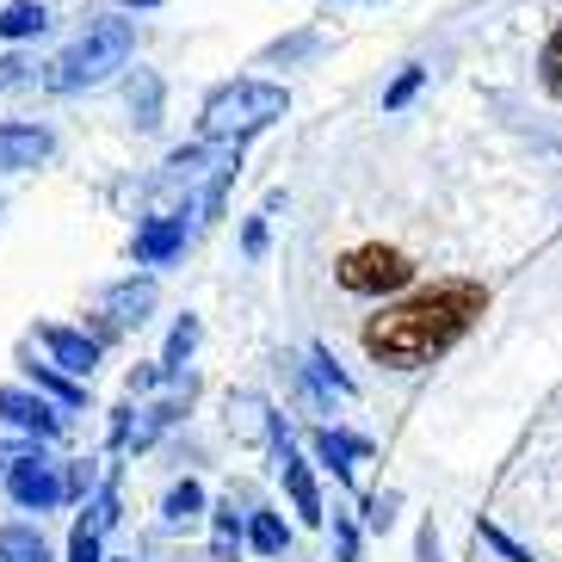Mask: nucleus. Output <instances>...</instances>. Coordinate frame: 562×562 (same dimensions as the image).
<instances>
[{
	"label": "nucleus",
	"mask_w": 562,
	"mask_h": 562,
	"mask_svg": "<svg viewBox=\"0 0 562 562\" xmlns=\"http://www.w3.org/2000/svg\"><path fill=\"white\" fill-rule=\"evenodd\" d=\"M488 310V291L470 279H451V284H432L420 297L396 303L364 322V352L390 371H420L432 364L439 352H451L463 334L476 328V315Z\"/></svg>",
	"instance_id": "obj_1"
},
{
	"label": "nucleus",
	"mask_w": 562,
	"mask_h": 562,
	"mask_svg": "<svg viewBox=\"0 0 562 562\" xmlns=\"http://www.w3.org/2000/svg\"><path fill=\"white\" fill-rule=\"evenodd\" d=\"M131 50H136V25H131V19H93V25H87V32L50 63L44 87H50V93L100 87V81H112V68L131 63Z\"/></svg>",
	"instance_id": "obj_2"
},
{
	"label": "nucleus",
	"mask_w": 562,
	"mask_h": 562,
	"mask_svg": "<svg viewBox=\"0 0 562 562\" xmlns=\"http://www.w3.org/2000/svg\"><path fill=\"white\" fill-rule=\"evenodd\" d=\"M284 105H291V93L272 87V81H223L211 100H204L199 131L211 136V143H248L266 124H279Z\"/></svg>",
	"instance_id": "obj_3"
},
{
	"label": "nucleus",
	"mask_w": 562,
	"mask_h": 562,
	"mask_svg": "<svg viewBox=\"0 0 562 562\" xmlns=\"http://www.w3.org/2000/svg\"><path fill=\"white\" fill-rule=\"evenodd\" d=\"M414 279V266L402 248H352L340 260V284L359 291V297H383V291H402Z\"/></svg>",
	"instance_id": "obj_4"
},
{
	"label": "nucleus",
	"mask_w": 562,
	"mask_h": 562,
	"mask_svg": "<svg viewBox=\"0 0 562 562\" xmlns=\"http://www.w3.org/2000/svg\"><path fill=\"white\" fill-rule=\"evenodd\" d=\"M7 495L25 513H50L68 501V470H56L44 451H32V458H19L13 470H7Z\"/></svg>",
	"instance_id": "obj_5"
},
{
	"label": "nucleus",
	"mask_w": 562,
	"mask_h": 562,
	"mask_svg": "<svg viewBox=\"0 0 562 562\" xmlns=\"http://www.w3.org/2000/svg\"><path fill=\"white\" fill-rule=\"evenodd\" d=\"M272 463H279V476H284V495H291V507L310 519V526H322V495H315V476H310V463H303V451L291 446V432L272 420Z\"/></svg>",
	"instance_id": "obj_6"
},
{
	"label": "nucleus",
	"mask_w": 562,
	"mask_h": 562,
	"mask_svg": "<svg viewBox=\"0 0 562 562\" xmlns=\"http://www.w3.org/2000/svg\"><path fill=\"white\" fill-rule=\"evenodd\" d=\"M0 420L19 432H37V439L63 432V414L44 402V390H19V383H0Z\"/></svg>",
	"instance_id": "obj_7"
},
{
	"label": "nucleus",
	"mask_w": 562,
	"mask_h": 562,
	"mask_svg": "<svg viewBox=\"0 0 562 562\" xmlns=\"http://www.w3.org/2000/svg\"><path fill=\"white\" fill-rule=\"evenodd\" d=\"M37 340H44L50 364H63L68 378H93V364H100V340H87L81 328H63V322H44Z\"/></svg>",
	"instance_id": "obj_8"
},
{
	"label": "nucleus",
	"mask_w": 562,
	"mask_h": 562,
	"mask_svg": "<svg viewBox=\"0 0 562 562\" xmlns=\"http://www.w3.org/2000/svg\"><path fill=\"white\" fill-rule=\"evenodd\" d=\"M56 155V136L44 124H0V167L7 173H25V167H44Z\"/></svg>",
	"instance_id": "obj_9"
},
{
	"label": "nucleus",
	"mask_w": 562,
	"mask_h": 562,
	"mask_svg": "<svg viewBox=\"0 0 562 562\" xmlns=\"http://www.w3.org/2000/svg\"><path fill=\"white\" fill-rule=\"evenodd\" d=\"M186 248V216H149L136 229V266H167Z\"/></svg>",
	"instance_id": "obj_10"
},
{
	"label": "nucleus",
	"mask_w": 562,
	"mask_h": 562,
	"mask_svg": "<svg viewBox=\"0 0 562 562\" xmlns=\"http://www.w3.org/2000/svg\"><path fill=\"white\" fill-rule=\"evenodd\" d=\"M149 310H155V279H131V284H112V291H105L112 328H143Z\"/></svg>",
	"instance_id": "obj_11"
},
{
	"label": "nucleus",
	"mask_w": 562,
	"mask_h": 562,
	"mask_svg": "<svg viewBox=\"0 0 562 562\" xmlns=\"http://www.w3.org/2000/svg\"><path fill=\"white\" fill-rule=\"evenodd\" d=\"M364 451H371V446H364V439H352V432H334V427L315 432V458L328 463L340 482H352V463H359Z\"/></svg>",
	"instance_id": "obj_12"
},
{
	"label": "nucleus",
	"mask_w": 562,
	"mask_h": 562,
	"mask_svg": "<svg viewBox=\"0 0 562 562\" xmlns=\"http://www.w3.org/2000/svg\"><path fill=\"white\" fill-rule=\"evenodd\" d=\"M44 25H50V7H44V0H13V7L0 13V37H7V44H25V37H37Z\"/></svg>",
	"instance_id": "obj_13"
},
{
	"label": "nucleus",
	"mask_w": 562,
	"mask_h": 562,
	"mask_svg": "<svg viewBox=\"0 0 562 562\" xmlns=\"http://www.w3.org/2000/svg\"><path fill=\"white\" fill-rule=\"evenodd\" d=\"M241 557V519H235V501L211 513V562H235Z\"/></svg>",
	"instance_id": "obj_14"
},
{
	"label": "nucleus",
	"mask_w": 562,
	"mask_h": 562,
	"mask_svg": "<svg viewBox=\"0 0 562 562\" xmlns=\"http://www.w3.org/2000/svg\"><path fill=\"white\" fill-rule=\"evenodd\" d=\"M199 513H204V488H199L192 476L167 488V501H161V519H167V526H192Z\"/></svg>",
	"instance_id": "obj_15"
},
{
	"label": "nucleus",
	"mask_w": 562,
	"mask_h": 562,
	"mask_svg": "<svg viewBox=\"0 0 562 562\" xmlns=\"http://www.w3.org/2000/svg\"><path fill=\"white\" fill-rule=\"evenodd\" d=\"M192 347H199V315H180V322H173V334H167V352H161V371H167V378H180V371H186Z\"/></svg>",
	"instance_id": "obj_16"
},
{
	"label": "nucleus",
	"mask_w": 562,
	"mask_h": 562,
	"mask_svg": "<svg viewBox=\"0 0 562 562\" xmlns=\"http://www.w3.org/2000/svg\"><path fill=\"white\" fill-rule=\"evenodd\" d=\"M131 112L143 131H155L161 124V81H155L149 68H136V81H131Z\"/></svg>",
	"instance_id": "obj_17"
},
{
	"label": "nucleus",
	"mask_w": 562,
	"mask_h": 562,
	"mask_svg": "<svg viewBox=\"0 0 562 562\" xmlns=\"http://www.w3.org/2000/svg\"><path fill=\"white\" fill-rule=\"evenodd\" d=\"M248 538H254V550H260V557H284V550H291V526H284L279 513H254Z\"/></svg>",
	"instance_id": "obj_18"
},
{
	"label": "nucleus",
	"mask_w": 562,
	"mask_h": 562,
	"mask_svg": "<svg viewBox=\"0 0 562 562\" xmlns=\"http://www.w3.org/2000/svg\"><path fill=\"white\" fill-rule=\"evenodd\" d=\"M32 383L44 390V396H56L63 408H81V383L68 378L63 364H32Z\"/></svg>",
	"instance_id": "obj_19"
},
{
	"label": "nucleus",
	"mask_w": 562,
	"mask_h": 562,
	"mask_svg": "<svg viewBox=\"0 0 562 562\" xmlns=\"http://www.w3.org/2000/svg\"><path fill=\"white\" fill-rule=\"evenodd\" d=\"M0 544H7V557H13V562H50V544H44L32 526H7Z\"/></svg>",
	"instance_id": "obj_20"
},
{
	"label": "nucleus",
	"mask_w": 562,
	"mask_h": 562,
	"mask_svg": "<svg viewBox=\"0 0 562 562\" xmlns=\"http://www.w3.org/2000/svg\"><path fill=\"white\" fill-rule=\"evenodd\" d=\"M100 519H81V526H75V538H68V562H105L100 557Z\"/></svg>",
	"instance_id": "obj_21"
},
{
	"label": "nucleus",
	"mask_w": 562,
	"mask_h": 562,
	"mask_svg": "<svg viewBox=\"0 0 562 562\" xmlns=\"http://www.w3.org/2000/svg\"><path fill=\"white\" fill-rule=\"evenodd\" d=\"M396 507H402V495H396V488H383V495H371V501H364V526H371V531H390V526H396Z\"/></svg>",
	"instance_id": "obj_22"
},
{
	"label": "nucleus",
	"mask_w": 562,
	"mask_h": 562,
	"mask_svg": "<svg viewBox=\"0 0 562 562\" xmlns=\"http://www.w3.org/2000/svg\"><path fill=\"white\" fill-rule=\"evenodd\" d=\"M310 364H315V383H322V390H334V396H352V378H347V371H334L328 347H315Z\"/></svg>",
	"instance_id": "obj_23"
},
{
	"label": "nucleus",
	"mask_w": 562,
	"mask_h": 562,
	"mask_svg": "<svg viewBox=\"0 0 562 562\" xmlns=\"http://www.w3.org/2000/svg\"><path fill=\"white\" fill-rule=\"evenodd\" d=\"M420 81H427V68H402V75H396V87L383 93V112H402V105H408L414 93H420Z\"/></svg>",
	"instance_id": "obj_24"
},
{
	"label": "nucleus",
	"mask_w": 562,
	"mask_h": 562,
	"mask_svg": "<svg viewBox=\"0 0 562 562\" xmlns=\"http://www.w3.org/2000/svg\"><path fill=\"white\" fill-rule=\"evenodd\" d=\"M538 68H544V87H550V93L562 100V25L550 32V44H544V63H538Z\"/></svg>",
	"instance_id": "obj_25"
},
{
	"label": "nucleus",
	"mask_w": 562,
	"mask_h": 562,
	"mask_svg": "<svg viewBox=\"0 0 562 562\" xmlns=\"http://www.w3.org/2000/svg\"><path fill=\"white\" fill-rule=\"evenodd\" d=\"M334 562H359V531H352V519H334Z\"/></svg>",
	"instance_id": "obj_26"
},
{
	"label": "nucleus",
	"mask_w": 562,
	"mask_h": 562,
	"mask_svg": "<svg viewBox=\"0 0 562 562\" xmlns=\"http://www.w3.org/2000/svg\"><path fill=\"white\" fill-rule=\"evenodd\" d=\"M482 538H488V544H495V550H501V557H507V562H538V557H531L526 544H513V538H507V531H501V526H482Z\"/></svg>",
	"instance_id": "obj_27"
},
{
	"label": "nucleus",
	"mask_w": 562,
	"mask_h": 562,
	"mask_svg": "<svg viewBox=\"0 0 562 562\" xmlns=\"http://www.w3.org/2000/svg\"><path fill=\"white\" fill-rule=\"evenodd\" d=\"M241 248H248L254 260L266 254V211H260V216H248V229H241Z\"/></svg>",
	"instance_id": "obj_28"
},
{
	"label": "nucleus",
	"mask_w": 562,
	"mask_h": 562,
	"mask_svg": "<svg viewBox=\"0 0 562 562\" xmlns=\"http://www.w3.org/2000/svg\"><path fill=\"white\" fill-rule=\"evenodd\" d=\"M414 557H420V562H439V531H432V526H420V538H414Z\"/></svg>",
	"instance_id": "obj_29"
},
{
	"label": "nucleus",
	"mask_w": 562,
	"mask_h": 562,
	"mask_svg": "<svg viewBox=\"0 0 562 562\" xmlns=\"http://www.w3.org/2000/svg\"><path fill=\"white\" fill-rule=\"evenodd\" d=\"M25 68H32V63H25V56H7V63H0V87L25 81Z\"/></svg>",
	"instance_id": "obj_30"
},
{
	"label": "nucleus",
	"mask_w": 562,
	"mask_h": 562,
	"mask_svg": "<svg viewBox=\"0 0 562 562\" xmlns=\"http://www.w3.org/2000/svg\"><path fill=\"white\" fill-rule=\"evenodd\" d=\"M124 7H136V13H143V7H161V0H124Z\"/></svg>",
	"instance_id": "obj_31"
},
{
	"label": "nucleus",
	"mask_w": 562,
	"mask_h": 562,
	"mask_svg": "<svg viewBox=\"0 0 562 562\" xmlns=\"http://www.w3.org/2000/svg\"><path fill=\"white\" fill-rule=\"evenodd\" d=\"M0 562H13V557H7V544H0Z\"/></svg>",
	"instance_id": "obj_32"
}]
</instances>
